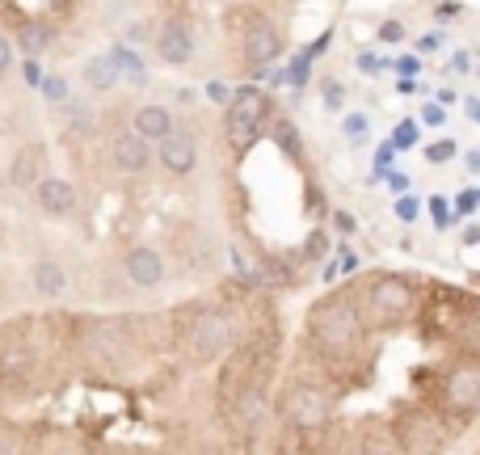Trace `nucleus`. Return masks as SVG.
<instances>
[{
	"instance_id": "5701e85b",
	"label": "nucleus",
	"mask_w": 480,
	"mask_h": 455,
	"mask_svg": "<svg viewBox=\"0 0 480 455\" xmlns=\"http://www.w3.org/2000/svg\"><path fill=\"white\" fill-rule=\"evenodd\" d=\"M404 38V26L401 22H383L380 26V43H401Z\"/></svg>"
},
{
	"instance_id": "4468645a",
	"label": "nucleus",
	"mask_w": 480,
	"mask_h": 455,
	"mask_svg": "<svg viewBox=\"0 0 480 455\" xmlns=\"http://www.w3.org/2000/svg\"><path fill=\"white\" fill-rule=\"evenodd\" d=\"M148 143H161L169 131H173V114H169V106H156V101H148V106L135 110V127Z\"/></svg>"
},
{
	"instance_id": "a211bd4d",
	"label": "nucleus",
	"mask_w": 480,
	"mask_h": 455,
	"mask_svg": "<svg viewBox=\"0 0 480 455\" xmlns=\"http://www.w3.org/2000/svg\"><path fill=\"white\" fill-rule=\"evenodd\" d=\"M455 152H459L455 140H434V143L426 148V161H430V164H443V161H451Z\"/></svg>"
},
{
	"instance_id": "f8f14e48",
	"label": "nucleus",
	"mask_w": 480,
	"mask_h": 455,
	"mask_svg": "<svg viewBox=\"0 0 480 455\" xmlns=\"http://www.w3.org/2000/svg\"><path fill=\"white\" fill-rule=\"evenodd\" d=\"M34 195H38V206H43L47 216H55V219L77 211V190H72L68 177H38Z\"/></svg>"
},
{
	"instance_id": "c9c22d12",
	"label": "nucleus",
	"mask_w": 480,
	"mask_h": 455,
	"mask_svg": "<svg viewBox=\"0 0 480 455\" xmlns=\"http://www.w3.org/2000/svg\"><path fill=\"white\" fill-rule=\"evenodd\" d=\"M464 106H468V119H472V122H480V98H468Z\"/></svg>"
},
{
	"instance_id": "7ed1b4c3",
	"label": "nucleus",
	"mask_w": 480,
	"mask_h": 455,
	"mask_svg": "<svg viewBox=\"0 0 480 455\" xmlns=\"http://www.w3.org/2000/svg\"><path fill=\"white\" fill-rule=\"evenodd\" d=\"M367 312H375L380 321H404L413 312V287L401 274H380L367 287Z\"/></svg>"
},
{
	"instance_id": "9d476101",
	"label": "nucleus",
	"mask_w": 480,
	"mask_h": 455,
	"mask_svg": "<svg viewBox=\"0 0 480 455\" xmlns=\"http://www.w3.org/2000/svg\"><path fill=\"white\" fill-rule=\"evenodd\" d=\"M122 270H127V279H131L135 287L152 291V287L164 282V258L152 249V245H135V249L127 253V261H122Z\"/></svg>"
},
{
	"instance_id": "20e7f679",
	"label": "nucleus",
	"mask_w": 480,
	"mask_h": 455,
	"mask_svg": "<svg viewBox=\"0 0 480 455\" xmlns=\"http://www.w3.org/2000/svg\"><path fill=\"white\" fill-rule=\"evenodd\" d=\"M283 409H287V422H291L295 430H320L329 418V397L317 384H304V379H299V384L287 388Z\"/></svg>"
},
{
	"instance_id": "b1692460",
	"label": "nucleus",
	"mask_w": 480,
	"mask_h": 455,
	"mask_svg": "<svg viewBox=\"0 0 480 455\" xmlns=\"http://www.w3.org/2000/svg\"><path fill=\"white\" fill-rule=\"evenodd\" d=\"M438 47H443V34H422V38H417V51L422 55H434Z\"/></svg>"
},
{
	"instance_id": "2eb2a0df",
	"label": "nucleus",
	"mask_w": 480,
	"mask_h": 455,
	"mask_svg": "<svg viewBox=\"0 0 480 455\" xmlns=\"http://www.w3.org/2000/svg\"><path fill=\"white\" fill-rule=\"evenodd\" d=\"M80 76H85V85L93 89V93H110V89L119 85L122 68H119L114 55H98V59H89V64L80 68Z\"/></svg>"
},
{
	"instance_id": "f03ea898",
	"label": "nucleus",
	"mask_w": 480,
	"mask_h": 455,
	"mask_svg": "<svg viewBox=\"0 0 480 455\" xmlns=\"http://www.w3.org/2000/svg\"><path fill=\"white\" fill-rule=\"evenodd\" d=\"M270 114V101H266L262 89H236L228 101V140L232 148H249L257 135H262V122Z\"/></svg>"
},
{
	"instance_id": "2f4dec72",
	"label": "nucleus",
	"mask_w": 480,
	"mask_h": 455,
	"mask_svg": "<svg viewBox=\"0 0 480 455\" xmlns=\"http://www.w3.org/2000/svg\"><path fill=\"white\" fill-rule=\"evenodd\" d=\"M22 76H26V80H30V85H38V80H43V76H38V64H34V59H26Z\"/></svg>"
},
{
	"instance_id": "cd10ccee",
	"label": "nucleus",
	"mask_w": 480,
	"mask_h": 455,
	"mask_svg": "<svg viewBox=\"0 0 480 455\" xmlns=\"http://www.w3.org/2000/svg\"><path fill=\"white\" fill-rule=\"evenodd\" d=\"M354 228H359V219L350 216V211H338V232L341 237H354Z\"/></svg>"
},
{
	"instance_id": "c85d7f7f",
	"label": "nucleus",
	"mask_w": 480,
	"mask_h": 455,
	"mask_svg": "<svg viewBox=\"0 0 480 455\" xmlns=\"http://www.w3.org/2000/svg\"><path fill=\"white\" fill-rule=\"evenodd\" d=\"M68 119L72 127H89V106H68Z\"/></svg>"
},
{
	"instance_id": "393cba45",
	"label": "nucleus",
	"mask_w": 480,
	"mask_h": 455,
	"mask_svg": "<svg viewBox=\"0 0 480 455\" xmlns=\"http://www.w3.org/2000/svg\"><path fill=\"white\" fill-rule=\"evenodd\" d=\"M359 455H392V447L383 443V439H367V443L359 447Z\"/></svg>"
},
{
	"instance_id": "1a4fd4ad",
	"label": "nucleus",
	"mask_w": 480,
	"mask_h": 455,
	"mask_svg": "<svg viewBox=\"0 0 480 455\" xmlns=\"http://www.w3.org/2000/svg\"><path fill=\"white\" fill-rule=\"evenodd\" d=\"M283 55V38H278V30H274L266 17H253L249 30H245V59H249L253 68L270 64V59H278Z\"/></svg>"
},
{
	"instance_id": "7c9ffc66",
	"label": "nucleus",
	"mask_w": 480,
	"mask_h": 455,
	"mask_svg": "<svg viewBox=\"0 0 480 455\" xmlns=\"http://www.w3.org/2000/svg\"><path fill=\"white\" fill-rule=\"evenodd\" d=\"M430 211H434L438 224H447V198H434V203H430Z\"/></svg>"
},
{
	"instance_id": "e433bc0d",
	"label": "nucleus",
	"mask_w": 480,
	"mask_h": 455,
	"mask_svg": "<svg viewBox=\"0 0 480 455\" xmlns=\"http://www.w3.org/2000/svg\"><path fill=\"white\" fill-rule=\"evenodd\" d=\"M388 182H392V190H409V177L404 174H388Z\"/></svg>"
},
{
	"instance_id": "6e6552de",
	"label": "nucleus",
	"mask_w": 480,
	"mask_h": 455,
	"mask_svg": "<svg viewBox=\"0 0 480 455\" xmlns=\"http://www.w3.org/2000/svg\"><path fill=\"white\" fill-rule=\"evenodd\" d=\"M161 164H164V174H173V177H190L198 169V143L190 131H169L161 140Z\"/></svg>"
},
{
	"instance_id": "39448f33",
	"label": "nucleus",
	"mask_w": 480,
	"mask_h": 455,
	"mask_svg": "<svg viewBox=\"0 0 480 455\" xmlns=\"http://www.w3.org/2000/svg\"><path fill=\"white\" fill-rule=\"evenodd\" d=\"M232 346V321L224 312H203L190 329V350H194L198 363H207V358L224 354Z\"/></svg>"
},
{
	"instance_id": "473e14b6",
	"label": "nucleus",
	"mask_w": 480,
	"mask_h": 455,
	"mask_svg": "<svg viewBox=\"0 0 480 455\" xmlns=\"http://www.w3.org/2000/svg\"><path fill=\"white\" fill-rule=\"evenodd\" d=\"M325 101L338 110V106H341V89H338V85H325Z\"/></svg>"
},
{
	"instance_id": "4be33fe9",
	"label": "nucleus",
	"mask_w": 480,
	"mask_h": 455,
	"mask_svg": "<svg viewBox=\"0 0 480 455\" xmlns=\"http://www.w3.org/2000/svg\"><path fill=\"white\" fill-rule=\"evenodd\" d=\"M417 211H422V203H417V198H401V203H396V216H401L404 224H413Z\"/></svg>"
},
{
	"instance_id": "72a5a7b5",
	"label": "nucleus",
	"mask_w": 480,
	"mask_h": 455,
	"mask_svg": "<svg viewBox=\"0 0 480 455\" xmlns=\"http://www.w3.org/2000/svg\"><path fill=\"white\" fill-rule=\"evenodd\" d=\"M359 68H362V72H380V59H375V55H362Z\"/></svg>"
},
{
	"instance_id": "dca6fc26",
	"label": "nucleus",
	"mask_w": 480,
	"mask_h": 455,
	"mask_svg": "<svg viewBox=\"0 0 480 455\" xmlns=\"http://www.w3.org/2000/svg\"><path fill=\"white\" fill-rule=\"evenodd\" d=\"M38 152L34 148H22L17 156H13V164H9V185L13 190H30V185H38Z\"/></svg>"
},
{
	"instance_id": "9b49d317",
	"label": "nucleus",
	"mask_w": 480,
	"mask_h": 455,
	"mask_svg": "<svg viewBox=\"0 0 480 455\" xmlns=\"http://www.w3.org/2000/svg\"><path fill=\"white\" fill-rule=\"evenodd\" d=\"M110 156H114V164H119L122 174H143L152 164V143L143 140L140 131H122L110 143Z\"/></svg>"
},
{
	"instance_id": "f257e3e1",
	"label": "nucleus",
	"mask_w": 480,
	"mask_h": 455,
	"mask_svg": "<svg viewBox=\"0 0 480 455\" xmlns=\"http://www.w3.org/2000/svg\"><path fill=\"white\" fill-rule=\"evenodd\" d=\"M308 329H312V337H317L329 354H341V350H350L354 342H359L362 321H359V312H354V303H350V300L329 295V300H320L317 308H312Z\"/></svg>"
},
{
	"instance_id": "6ab92c4d",
	"label": "nucleus",
	"mask_w": 480,
	"mask_h": 455,
	"mask_svg": "<svg viewBox=\"0 0 480 455\" xmlns=\"http://www.w3.org/2000/svg\"><path fill=\"white\" fill-rule=\"evenodd\" d=\"M367 127H371V122H367V114H359V110H354V114H346V135H350V140H367Z\"/></svg>"
},
{
	"instance_id": "a878e982",
	"label": "nucleus",
	"mask_w": 480,
	"mask_h": 455,
	"mask_svg": "<svg viewBox=\"0 0 480 455\" xmlns=\"http://www.w3.org/2000/svg\"><path fill=\"white\" fill-rule=\"evenodd\" d=\"M413 140H417V127L413 122H404V127L396 131V148H413Z\"/></svg>"
},
{
	"instance_id": "4c0bfd02",
	"label": "nucleus",
	"mask_w": 480,
	"mask_h": 455,
	"mask_svg": "<svg viewBox=\"0 0 480 455\" xmlns=\"http://www.w3.org/2000/svg\"><path fill=\"white\" fill-rule=\"evenodd\" d=\"M468 169L472 174H480V152H468Z\"/></svg>"
},
{
	"instance_id": "aec40b11",
	"label": "nucleus",
	"mask_w": 480,
	"mask_h": 455,
	"mask_svg": "<svg viewBox=\"0 0 480 455\" xmlns=\"http://www.w3.org/2000/svg\"><path fill=\"white\" fill-rule=\"evenodd\" d=\"M422 122H426V127H443V122H447V110L438 106V101H430V106H422Z\"/></svg>"
},
{
	"instance_id": "412c9836",
	"label": "nucleus",
	"mask_w": 480,
	"mask_h": 455,
	"mask_svg": "<svg viewBox=\"0 0 480 455\" xmlns=\"http://www.w3.org/2000/svg\"><path fill=\"white\" fill-rule=\"evenodd\" d=\"M43 38H47V34L38 30V26H26V34H22V47H26V51L34 55V51H43V47H47Z\"/></svg>"
},
{
	"instance_id": "ea45409f",
	"label": "nucleus",
	"mask_w": 480,
	"mask_h": 455,
	"mask_svg": "<svg viewBox=\"0 0 480 455\" xmlns=\"http://www.w3.org/2000/svg\"><path fill=\"white\" fill-rule=\"evenodd\" d=\"M0 455H13V447H9V443H5V439H0Z\"/></svg>"
},
{
	"instance_id": "bb28decb",
	"label": "nucleus",
	"mask_w": 480,
	"mask_h": 455,
	"mask_svg": "<svg viewBox=\"0 0 480 455\" xmlns=\"http://www.w3.org/2000/svg\"><path fill=\"white\" fill-rule=\"evenodd\" d=\"M9 68H13V43L5 38V34H0V76L9 72Z\"/></svg>"
},
{
	"instance_id": "f3484780",
	"label": "nucleus",
	"mask_w": 480,
	"mask_h": 455,
	"mask_svg": "<svg viewBox=\"0 0 480 455\" xmlns=\"http://www.w3.org/2000/svg\"><path fill=\"white\" fill-rule=\"evenodd\" d=\"M274 140H278V148H283L295 164H304V161H308V152H304V135H299V127H295L291 119H283L278 127H274Z\"/></svg>"
},
{
	"instance_id": "ddd939ff",
	"label": "nucleus",
	"mask_w": 480,
	"mask_h": 455,
	"mask_svg": "<svg viewBox=\"0 0 480 455\" xmlns=\"http://www.w3.org/2000/svg\"><path fill=\"white\" fill-rule=\"evenodd\" d=\"M30 287H34V295H43V300H59V295L68 291V270L59 261H34Z\"/></svg>"
},
{
	"instance_id": "c756f323",
	"label": "nucleus",
	"mask_w": 480,
	"mask_h": 455,
	"mask_svg": "<svg viewBox=\"0 0 480 455\" xmlns=\"http://www.w3.org/2000/svg\"><path fill=\"white\" fill-rule=\"evenodd\" d=\"M308 245H312V249H308V253H312V258H325V249H329V237H325V232H317V237L308 240Z\"/></svg>"
},
{
	"instance_id": "423d86ee",
	"label": "nucleus",
	"mask_w": 480,
	"mask_h": 455,
	"mask_svg": "<svg viewBox=\"0 0 480 455\" xmlns=\"http://www.w3.org/2000/svg\"><path fill=\"white\" fill-rule=\"evenodd\" d=\"M443 405L451 413H472L480 405V363H459L443 379Z\"/></svg>"
},
{
	"instance_id": "f704fd0d",
	"label": "nucleus",
	"mask_w": 480,
	"mask_h": 455,
	"mask_svg": "<svg viewBox=\"0 0 480 455\" xmlns=\"http://www.w3.org/2000/svg\"><path fill=\"white\" fill-rule=\"evenodd\" d=\"M459 13H464V9H459L455 0H447V5H443V9H438V17H459Z\"/></svg>"
},
{
	"instance_id": "0eeeda50",
	"label": "nucleus",
	"mask_w": 480,
	"mask_h": 455,
	"mask_svg": "<svg viewBox=\"0 0 480 455\" xmlns=\"http://www.w3.org/2000/svg\"><path fill=\"white\" fill-rule=\"evenodd\" d=\"M156 55L161 64L169 68H186L194 59V30H190L182 17H169V22L156 30Z\"/></svg>"
},
{
	"instance_id": "58836bf2",
	"label": "nucleus",
	"mask_w": 480,
	"mask_h": 455,
	"mask_svg": "<svg viewBox=\"0 0 480 455\" xmlns=\"http://www.w3.org/2000/svg\"><path fill=\"white\" fill-rule=\"evenodd\" d=\"M464 240H468V245H480V228H468V232H464Z\"/></svg>"
}]
</instances>
